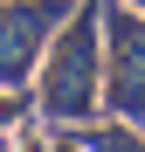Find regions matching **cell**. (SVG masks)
Wrapping results in <instances>:
<instances>
[{
	"mask_svg": "<svg viewBox=\"0 0 145 152\" xmlns=\"http://www.w3.org/2000/svg\"><path fill=\"white\" fill-rule=\"evenodd\" d=\"M48 152H83V145H76V138H55V145H48Z\"/></svg>",
	"mask_w": 145,
	"mask_h": 152,
	"instance_id": "6",
	"label": "cell"
},
{
	"mask_svg": "<svg viewBox=\"0 0 145 152\" xmlns=\"http://www.w3.org/2000/svg\"><path fill=\"white\" fill-rule=\"evenodd\" d=\"M21 118H28V97L0 83V132H7V124H21Z\"/></svg>",
	"mask_w": 145,
	"mask_h": 152,
	"instance_id": "5",
	"label": "cell"
},
{
	"mask_svg": "<svg viewBox=\"0 0 145 152\" xmlns=\"http://www.w3.org/2000/svg\"><path fill=\"white\" fill-rule=\"evenodd\" d=\"M76 145L83 152H145V138L131 132V118H111V124H76Z\"/></svg>",
	"mask_w": 145,
	"mask_h": 152,
	"instance_id": "4",
	"label": "cell"
},
{
	"mask_svg": "<svg viewBox=\"0 0 145 152\" xmlns=\"http://www.w3.org/2000/svg\"><path fill=\"white\" fill-rule=\"evenodd\" d=\"M21 152H48V145H42V138H28V145H21Z\"/></svg>",
	"mask_w": 145,
	"mask_h": 152,
	"instance_id": "7",
	"label": "cell"
},
{
	"mask_svg": "<svg viewBox=\"0 0 145 152\" xmlns=\"http://www.w3.org/2000/svg\"><path fill=\"white\" fill-rule=\"evenodd\" d=\"M97 28H104V56H111L104 62V111L138 124L145 118V14L104 0Z\"/></svg>",
	"mask_w": 145,
	"mask_h": 152,
	"instance_id": "2",
	"label": "cell"
},
{
	"mask_svg": "<svg viewBox=\"0 0 145 152\" xmlns=\"http://www.w3.org/2000/svg\"><path fill=\"white\" fill-rule=\"evenodd\" d=\"M125 7H145V0H125Z\"/></svg>",
	"mask_w": 145,
	"mask_h": 152,
	"instance_id": "8",
	"label": "cell"
},
{
	"mask_svg": "<svg viewBox=\"0 0 145 152\" xmlns=\"http://www.w3.org/2000/svg\"><path fill=\"white\" fill-rule=\"evenodd\" d=\"M69 0H21V7H0V83L21 90L28 83V69L42 62L48 35L62 28Z\"/></svg>",
	"mask_w": 145,
	"mask_h": 152,
	"instance_id": "3",
	"label": "cell"
},
{
	"mask_svg": "<svg viewBox=\"0 0 145 152\" xmlns=\"http://www.w3.org/2000/svg\"><path fill=\"white\" fill-rule=\"evenodd\" d=\"M97 42H104V28H97V0H90V7H69L62 28L42 48V111L55 124H83V118H97V104H104Z\"/></svg>",
	"mask_w": 145,
	"mask_h": 152,
	"instance_id": "1",
	"label": "cell"
},
{
	"mask_svg": "<svg viewBox=\"0 0 145 152\" xmlns=\"http://www.w3.org/2000/svg\"><path fill=\"white\" fill-rule=\"evenodd\" d=\"M0 152H7V138H0Z\"/></svg>",
	"mask_w": 145,
	"mask_h": 152,
	"instance_id": "9",
	"label": "cell"
}]
</instances>
